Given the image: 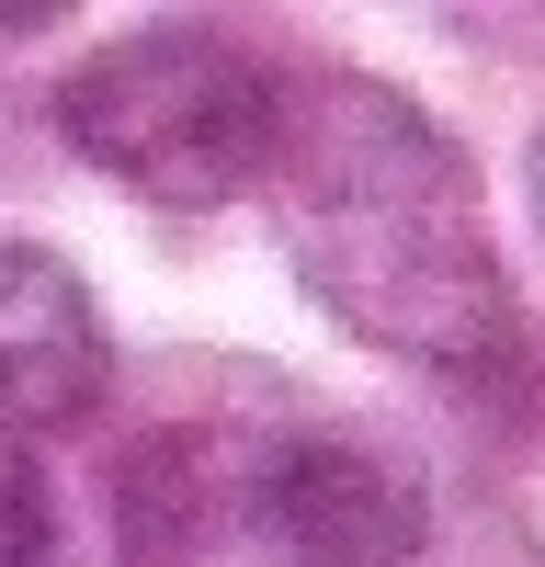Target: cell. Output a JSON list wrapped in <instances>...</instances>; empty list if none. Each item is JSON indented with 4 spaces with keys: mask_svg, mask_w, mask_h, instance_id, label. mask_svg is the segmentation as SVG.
Returning <instances> with one entry per match:
<instances>
[{
    "mask_svg": "<svg viewBox=\"0 0 545 567\" xmlns=\"http://www.w3.org/2000/svg\"><path fill=\"white\" fill-rule=\"evenodd\" d=\"M272 171H285V250L318 318L477 398H512L523 374L545 386V341L523 329V296L489 250L477 171L398 80H307V103H285Z\"/></svg>",
    "mask_w": 545,
    "mask_h": 567,
    "instance_id": "1",
    "label": "cell"
},
{
    "mask_svg": "<svg viewBox=\"0 0 545 567\" xmlns=\"http://www.w3.org/2000/svg\"><path fill=\"white\" fill-rule=\"evenodd\" d=\"M58 136L103 182H125L136 205L205 216V205H239L272 171V148H285V80L227 23H136V34L91 45L69 69Z\"/></svg>",
    "mask_w": 545,
    "mask_h": 567,
    "instance_id": "2",
    "label": "cell"
},
{
    "mask_svg": "<svg viewBox=\"0 0 545 567\" xmlns=\"http://www.w3.org/2000/svg\"><path fill=\"white\" fill-rule=\"evenodd\" d=\"M239 523H250L261 567H421L432 499L398 454L352 443V432H307L250 465Z\"/></svg>",
    "mask_w": 545,
    "mask_h": 567,
    "instance_id": "3",
    "label": "cell"
},
{
    "mask_svg": "<svg viewBox=\"0 0 545 567\" xmlns=\"http://www.w3.org/2000/svg\"><path fill=\"white\" fill-rule=\"evenodd\" d=\"M103 386H114V329L80 261H58L45 239H0V420L58 432Z\"/></svg>",
    "mask_w": 545,
    "mask_h": 567,
    "instance_id": "4",
    "label": "cell"
},
{
    "mask_svg": "<svg viewBox=\"0 0 545 567\" xmlns=\"http://www.w3.org/2000/svg\"><path fill=\"white\" fill-rule=\"evenodd\" d=\"M250 499V465L227 454L216 432H148L125 454V488H114V523H125V567H194L216 511Z\"/></svg>",
    "mask_w": 545,
    "mask_h": 567,
    "instance_id": "5",
    "label": "cell"
},
{
    "mask_svg": "<svg viewBox=\"0 0 545 567\" xmlns=\"http://www.w3.org/2000/svg\"><path fill=\"white\" fill-rule=\"evenodd\" d=\"M45 545H58V499H45V454H34V432H12V420H0V567H34Z\"/></svg>",
    "mask_w": 545,
    "mask_h": 567,
    "instance_id": "6",
    "label": "cell"
},
{
    "mask_svg": "<svg viewBox=\"0 0 545 567\" xmlns=\"http://www.w3.org/2000/svg\"><path fill=\"white\" fill-rule=\"evenodd\" d=\"M523 194H534V227H545V136L523 148Z\"/></svg>",
    "mask_w": 545,
    "mask_h": 567,
    "instance_id": "7",
    "label": "cell"
}]
</instances>
